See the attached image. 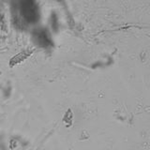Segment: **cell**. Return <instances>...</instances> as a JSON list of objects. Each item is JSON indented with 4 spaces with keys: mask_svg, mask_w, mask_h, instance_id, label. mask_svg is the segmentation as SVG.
I'll return each mask as SVG.
<instances>
[{
    "mask_svg": "<svg viewBox=\"0 0 150 150\" xmlns=\"http://www.w3.org/2000/svg\"><path fill=\"white\" fill-rule=\"evenodd\" d=\"M22 7V12L29 22H34L38 19V11L35 4L33 2H25Z\"/></svg>",
    "mask_w": 150,
    "mask_h": 150,
    "instance_id": "cell-1",
    "label": "cell"
},
{
    "mask_svg": "<svg viewBox=\"0 0 150 150\" xmlns=\"http://www.w3.org/2000/svg\"><path fill=\"white\" fill-rule=\"evenodd\" d=\"M38 40H39V42L42 46H47L51 43L48 35H47L46 32H44V31L38 32Z\"/></svg>",
    "mask_w": 150,
    "mask_h": 150,
    "instance_id": "cell-2",
    "label": "cell"
}]
</instances>
